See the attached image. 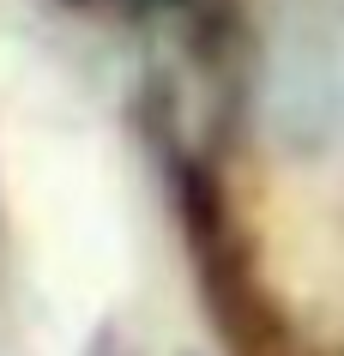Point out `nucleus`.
<instances>
[{
  "label": "nucleus",
  "instance_id": "obj_1",
  "mask_svg": "<svg viewBox=\"0 0 344 356\" xmlns=\"http://www.w3.org/2000/svg\"><path fill=\"white\" fill-rule=\"evenodd\" d=\"M266 121L290 151L344 133V0H296L266 37Z\"/></svg>",
  "mask_w": 344,
  "mask_h": 356
}]
</instances>
